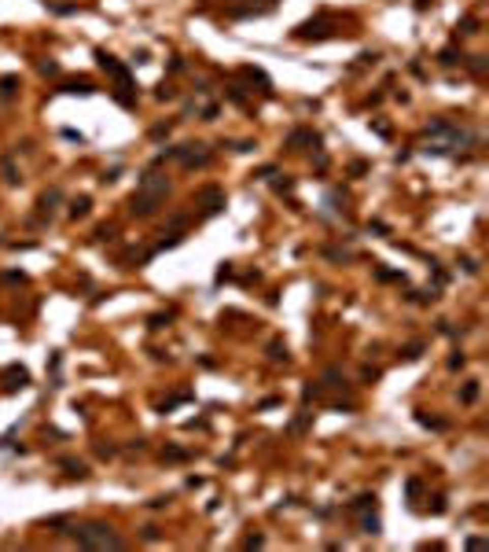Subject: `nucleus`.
Listing matches in <instances>:
<instances>
[{
	"mask_svg": "<svg viewBox=\"0 0 489 552\" xmlns=\"http://www.w3.org/2000/svg\"><path fill=\"white\" fill-rule=\"evenodd\" d=\"M228 276H232V265L225 262V265H221V269H217V280H228Z\"/></svg>",
	"mask_w": 489,
	"mask_h": 552,
	"instance_id": "c85d7f7f",
	"label": "nucleus"
},
{
	"mask_svg": "<svg viewBox=\"0 0 489 552\" xmlns=\"http://www.w3.org/2000/svg\"><path fill=\"white\" fill-rule=\"evenodd\" d=\"M4 181H8V184L19 181V173H15V162H11V159H4Z\"/></svg>",
	"mask_w": 489,
	"mask_h": 552,
	"instance_id": "a211bd4d",
	"label": "nucleus"
},
{
	"mask_svg": "<svg viewBox=\"0 0 489 552\" xmlns=\"http://www.w3.org/2000/svg\"><path fill=\"white\" fill-rule=\"evenodd\" d=\"M287 144H291V148H294V144H320V136L309 133V129H294V133L287 136Z\"/></svg>",
	"mask_w": 489,
	"mask_h": 552,
	"instance_id": "423d86ee",
	"label": "nucleus"
},
{
	"mask_svg": "<svg viewBox=\"0 0 489 552\" xmlns=\"http://www.w3.org/2000/svg\"><path fill=\"white\" fill-rule=\"evenodd\" d=\"M269 357H272V361H287V346H283L280 339H276V342H269Z\"/></svg>",
	"mask_w": 489,
	"mask_h": 552,
	"instance_id": "dca6fc26",
	"label": "nucleus"
},
{
	"mask_svg": "<svg viewBox=\"0 0 489 552\" xmlns=\"http://www.w3.org/2000/svg\"><path fill=\"white\" fill-rule=\"evenodd\" d=\"M63 92H70V96H88V92H92V81L77 77V81H67V85H63Z\"/></svg>",
	"mask_w": 489,
	"mask_h": 552,
	"instance_id": "6e6552de",
	"label": "nucleus"
},
{
	"mask_svg": "<svg viewBox=\"0 0 489 552\" xmlns=\"http://www.w3.org/2000/svg\"><path fill=\"white\" fill-rule=\"evenodd\" d=\"M320 394H324V387H320V383H309V387L302 390V401H317Z\"/></svg>",
	"mask_w": 489,
	"mask_h": 552,
	"instance_id": "f3484780",
	"label": "nucleus"
},
{
	"mask_svg": "<svg viewBox=\"0 0 489 552\" xmlns=\"http://www.w3.org/2000/svg\"><path fill=\"white\" fill-rule=\"evenodd\" d=\"M471 70H475V74H485V59H482V55H475V63H471Z\"/></svg>",
	"mask_w": 489,
	"mask_h": 552,
	"instance_id": "cd10ccee",
	"label": "nucleus"
},
{
	"mask_svg": "<svg viewBox=\"0 0 489 552\" xmlns=\"http://www.w3.org/2000/svg\"><path fill=\"white\" fill-rule=\"evenodd\" d=\"M405 490H408V497L416 501V497H419V490H423V482H419V479H408V486H405Z\"/></svg>",
	"mask_w": 489,
	"mask_h": 552,
	"instance_id": "6ab92c4d",
	"label": "nucleus"
},
{
	"mask_svg": "<svg viewBox=\"0 0 489 552\" xmlns=\"http://www.w3.org/2000/svg\"><path fill=\"white\" fill-rule=\"evenodd\" d=\"M166 195H169V184H166V181H155L151 173H147V177L140 181V192L129 199V210H133L136 217H151Z\"/></svg>",
	"mask_w": 489,
	"mask_h": 552,
	"instance_id": "f257e3e1",
	"label": "nucleus"
},
{
	"mask_svg": "<svg viewBox=\"0 0 489 552\" xmlns=\"http://www.w3.org/2000/svg\"><path fill=\"white\" fill-rule=\"evenodd\" d=\"M166 133H169V125H155V129H151V140H162Z\"/></svg>",
	"mask_w": 489,
	"mask_h": 552,
	"instance_id": "393cba45",
	"label": "nucleus"
},
{
	"mask_svg": "<svg viewBox=\"0 0 489 552\" xmlns=\"http://www.w3.org/2000/svg\"><path fill=\"white\" fill-rule=\"evenodd\" d=\"M464 365H467V357H464V354H452V357H449V368H452V372H456V368H464Z\"/></svg>",
	"mask_w": 489,
	"mask_h": 552,
	"instance_id": "412c9836",
	"label": "nucleus"
},
{
	"mask_svg": "<svg viewBox=\"0 0 489 552\" xmlns=\"http://www.w3.org/2000/svg\"><path fill=\"white\" fill-rule=\"evenodd\" d=\"M460 401H464V405H475V401H478V380L464 383V390H460Z\"/></svg>",
	"mask_w": 489,
	"mask_h": 552,
	"instance_id": "9d476101",
	"label": "nucleus"
},
{
	"mask_svg": "<svg viewBox=\"0 0 489 552\" xmlns=\"http://www.w3.org/2000/svg\"><path fill=\"white\" fill-rule=\"evenodd\" d=\"M199 202H206V214H217L221 207H225V192H221V188H202Z\"/></svg>",
	"mask_w": 489,
	"mask_h": 552,
	"instance_id": "20e7f679",
	"label": "nucleus"
},
{
	"mask_svg": "<svg viewBox=\"0 0 489 552\" xmlns=\"http://www.w3.org/2000/svg\"><path fill=\"white\" fill-rule=\"evenodd\" d=\"M22 387H29V372L22 365H11L4 372V390H22Z\"/></svg>",
	"mask_w": 489,
	"mask_h": 552,
	"instance_id": "7ed1b4c3",
	"label": "nucleus"
},
{
	"mask_svg": "<svg viewBox=\"0 0 489 552\" xmlns=\"http://www.w3.org/2000/svg\"><path fill=\"white\" fill-rule=\"evenodd\" d=\"M360 380H364V383H375V380H379V368H364V372H360Z\"/></svg>",
	"mask_w": 489,
	"mask_h": 552,
	"instance_id": "5701e85b",
	"label": "nucleus"
},
{
	"mask_svg": "<svg viewBox=\"0 0 489 552\" xmlns=\"http://www.w3.org/2000/svg\"><path fill=\"white\" fill-rule=\"evenodd\" d=\"M169 324V313H155L151 317V328H166Z\"/></svg>",
	"mask_w": 489,
	"mask_h": 552,
	"instance_id": "4be33fe9",
	"label": "nucleus"
},
{
	"mask_svg": "<svg viewBox=\"0 0 489 552\" xmlns=\"http://www.w3.org/2000/svg\"><path fill=\"white\" fill-rule=\"evenodd\" d=\"M15 85H19V77H15V74L0 77V96H4V100H8V96H15Z\"/></svg>",
	"mask_w": 489,
	"mask_h": 552,
	"instance_id": "4468645a",
	"label": "nucleus"
},
{
	"mask_svg": "<svg viewBox=\"0 0 489 552\" xmlns=\"http://www.w3.org/2000/svg\"><path fill=\"white\" fill-rule=\"evenodd\" d=\"M96 240H114V228H107V225L96 228Z\"/></svg>",
	"mask_w": 489,
	"mask_h": 552,
	"instance_id": "a878e982",
	"label": "nucleus"
},
{
	"mask_svg": "<svg viewBox=\"0 0 489 552\" xmlns=\"http://www.w3.org/2000/svg\"><path fill=\"white\" fill-rule=\"evenodd\" d=\"M350 508H353V512H375V493H360Z\"/></svg>",
	"mask_w": 489,
	"mask_h": 552,
	"instance_id": "9b49d317",
	"label": "nucleus"
},
{
	"mask_svg": "<svg viewBox=\"0 0 489 552\" xmlns=\"http://www.w3.org/2000/svg\"><path fill=\"white\" fill-rule=\"evenodd\" d=\"M401 357H405V361H419V357H423V342H408L405 350H401Z\"/></svg>",
	"mask_w": 489,
	"mask_h": 552,
	"instance_id": "2eb2a0df",
	"label": "nucleus"
},
{
	"mask_svg": "<svg viewBox=\"0 0 489 552\" xmlns=\"http://www.w3.org/2000/svg\"><path fill=\"white\" fill-rule=\"evenodd\" d=\"M360 530H364V534H379V530H383L379 515H375V512H372V515H364V519H360Z\"/></svg>",
	"mask_w": 489,
	"mask_h": 552,
	"instance_id": "ddd939ff",
	"label": "nucleus"
},
{
	"mask_svg": "<svg viewBox=\"0 0 489 552\" xmlns=\"http://www.w3.org/2000/svg\"><path fill=\"white\" fill-rule=\"evenodd\" d=\"M77 548H125V541L118 538L107 523H85V527H70Z\"/></svg>",
	"mask_w": 489,
	"mask_h": 552,
	"instance_id": "f03ea898",
	"label": "nucleus"
},
{
	"mask_svg": "<svg viewBox=\"0 0 489 552\" xmlns=\"http://www.w3.org/2000/svg\"><path fill=\"white\" fill-rule=\"evenodd\" d=\"M261 545H265V538H261V534H250V538L243 541V548H261Z\"/></svg>",
	"mask_w": 489,
	"mask_h": 552,
	"instance_id": "aec40b11",
	"label": "nucleus"
},
{
	"mask_svg": "<svg viewBox=\"0 0 489 552\" xmlns=\"http://www.w3.org/2000/svg\"><path fill=\"white\" fill-rule=\"evenodd\" d=\"M375 276H379V280H405L401 273H390V269H379V273H375Z\"/></svg>",
	"mask_w": 489,
	"mask_h": 552,
	"instance_id": "b1692460",
	"label": "nucleus"
},
{
	"mask_svg": "<svg viewBox=\"0 0 489 552\" xmlns=\"http://www.w3.org/2000/svg\"><path fill=\"white\" fill-rule=\"evenodd\" d=\"M438 63H441V67H456V63H464V52H456L452 44H449V48H441Z\"/></svg>",
	"mask_w": 489,
	"mask_h": 552,
	"instance_id": "1a4fd4ad",
	"label": "nucleus"
},
{
	"mask_svg": "<svg viewBox=\"0 0 489 552\" xmlns=\"http://www.w3.org/2000/svg\"><path fill=\"white\" fill-rule=\"evenodd\" d=\"M416 423H419V427H431V431H445V427H449L445 420H438V416H427V413H423V409L416 413Z\"/></svg>",
	"mask_w": 489,
	"mask_h": 552,
	"instance_id": "0eeeda50",
	"label": "nucleus"
},
{
	"mask_svg": "<svg viewBox=\"0 0 489 552\" xmlns=\"http://www.w3.org/2000/svg\"><path fill=\"white\" fill-rule=\"evenodd\" d=\"M431 512H434V515H441V512H445V501H441V497H434V504H431Z\"/></svg>",
	"mask_w": 489,
	"mask_h": 552,
	"instance_id": "c756f323",
	"label": "nucleus"
},
{
	"mask_svg": "<svg viewBox=\"0 0 489 552\" xmlns=\"http://www.w3.org/2000/svg\"><path fill=\"white\" fill-rule=\"evenodd\" d=\"M59 468H67V475H70V479H88V468H85L81 460H74V456H63Z\"/></svg>",
	"mask_w": 489,
	"mask_h": 552,
	"instance_id": "39448f33",
	"label": "nucleus"
},
{
	"mask_svg": "<svg viewBox=\"0 0 489 552\" xmlns=\"http://www.w3.org/2000/svg\"><path fill=\"white\" fill-rule=\"evenodd\" d=\"M88 207H92V199H88V195L74 199V202H70V217H74V221H77V217H85V214H88Z\"/></svg>",
	"mask_w": 489,
	"mask_h": 552,
	"instance_id": "f8f14e48",
	"label": "nucleus"
},
{
	"mask_svg": "<svg viewBox=\"0 0 489 552\" xmlns=\"http://www.w3.org/2000/svg\"><path fill=\"white\" fill-rule=\"evenodd\" d=\"M166 456H169V460H184L188 449H166Z\"/></svg>",
	"mask_w": 489,
	"mask_h": 552,
	"instance_id": "bb28decb",
	"label": "nucleus"
}]
</instances>
